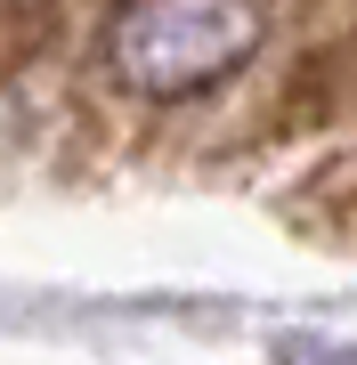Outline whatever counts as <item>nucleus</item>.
I'll list each match as a JSON object with an SVG mask.
<instances>
[{
  "mask_svg": "<svg viewBox=\"0 0 357 365\" xmlns=\"http://www.w3.org/2000/svg\"><path fill=\"white\" fill-rule=\"evenodd\" d=\"M260 49L252 0H122L106 25V66L130 98H203L236 81Z\"/></svg>",
  "mask_w": 357,
  "mask_h": 365,
  "instance_id": "obj_1",
  "label": "nucleus"
},
{
  "mask_svg": "<svg viewBox=\"0 0 357 365\" xmlns=\"http://www.w3.org/2000/svg\"><path fill=\"white\" fill-rule=\"evenodd\" d=\"M49 16H57V0H0V73H9L16 57H33V49H41Z\"/></svg>",
  "mask_w": 357,
  "mask_h": 365,
  "instance_id": "obj_2",
  "label": "nucleus"
}]
</instances>
